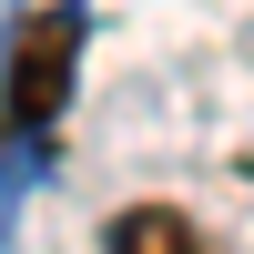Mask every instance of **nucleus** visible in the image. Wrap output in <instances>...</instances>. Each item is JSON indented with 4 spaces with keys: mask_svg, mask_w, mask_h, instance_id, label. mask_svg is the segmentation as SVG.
Instances as JSON below:
<instances>
[{
    "mask_svg": "<svg viewBox=\"0 0 254 254\" xmlns=\"http://www.w3.org/2000/svg\"><path fill=\"white\" fill-rule=\"evenodd\" d=\"M71 51H81V20L71 10H31L10 41V92H0V112L20 122V132H51L61 102H71Z\"/></svg>",
    "mask_w": 254,
    "mask_h": 254,
    "instance_id": "1",
    "label": "nucleus"
},
{
    "mask_svg": "<svg viewBox=\"0 0 254 254\" xmlns=\"http://www.w3.org/2000/svg\"><path fill=\"white\" fill-rule=\"evenodd\" d=\"M102 254H214V244H203V224L183 203H122L102 224Z\"/></svg>",
    "mask_w": 254,
    "mask_h": 254,
    "instance_id": "2",
    "label": "nucleus"
}]
</instances>
